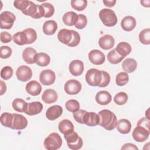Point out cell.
<instances>
[{
	"instance_id": "1",
	"label": "cell",
	"mask_w": 150,
	"mask_h": 150,
	"mask_svg": "<svg viewBox=\"0 0 150 150\" xmlns=\"http://www.w3.org/2000/svg\"><path fill=\"white\" fill-rule=\"evenodd\" d=\"M100 118L99 125L108 131H111L116 127L117 118L115 114L111 111L104 109L98 114Z\"/></svg>"
},
{
	"instance_id": "2",
	"label": "cell",
	"mask_w": 150,
	"mask_h": 150,
	"mask_svg": "<svg viewBox=\"0 0 150 150\" xmlns=\"http://www.w3.org/2000/svg\"><path fill=\"white\" fill-rule=\"evenodd\" d=\"M99 17L103 23L108 27L115 26L118 22L115 12L110 9L104 8L99 12Z\"/></svg>"
},
{
	"instance_id": "3",
	"label": "cell",
	"mask_w": 150,
	"mask_h": 150,
	"mask_svg": "<svg viewBox=\"0 0 150 150\" xmlns=\"http://www.w3.org/2000/svg\"><path fill=\"white\" fill-rule=\"evenodd\" d=\"M43 145L47 150H56L61 147L62 139L59 134L52 132L45 139Z\"/></svg>"
},
{
	"instance_id": "4",
	"label": "cell",
	"mask_w": 150,
	"mask_h": 150,
	"mask_svg": "<svg viewBox=\"0 0 150 150\" xmlns=\"http://www.w3.org/2000/svg\"><path fill=\"white\" fill-rule=\"evenodd\" d=\"M64 137L70 149L78 150L83 146V139L76 132L73 131L69 134H64Z\"/></svg>"
},
{
	"instance_id": "5",
	"label": "cell",
	"mask_w": 150,
	"mask_h": 150,
	"mask_svg": "<svg viewBox=\"0 0 150 150\" xmlns=\"http://www.w3.org/2000/svg\"><path fill=\"white\" fill-rule=\"evenodd\" d=\"M85 79L88 85L91 86H98L102 79L101 70L97 69H89L85 76Z\"/></svg>"
},
{
	"instance_id": "6",
	"label": "cell",
	"mask_w": 150,
	"mask_h": 150,
	"mask_svg": "<svg viewBox=\"0 0 150 150\" xmlns=\"http://www.w3.org/2000/svg\"><path fill=\"white\" fill-rule=\"evenodd\" d=\"M22 13L26 16H30L35 19H39L44 17L45 15V11L42 5H36L30 1L29 6Z\"/></svg>"
},
{
	"instance_id": "7",
	"label": "cell",
	"mask_w": 150,
	"mask_h": 150,
	"mask_svg": "<svg viewBox=\"0 0 150 150\" xmlns=\"http://www.w3.org/2000/svg\"><path fill=\"white\" fill-rule=\"evenodd\" d=\"M15 15L9 11H4L0 15V26L1 29H10L15 21Z\"/></svg>"
},
{
	"instance_id": "8",
	"label": "cell",
	"mask_w": 150,
	"mask_h": 150,
	"mask_svg": "<svg viewBox=\"0 0 150 150\" xmlns=\"http://www.w3.org/2000/svg\"><path fill=\"white\" fill-rule=\"evenodd\" d=\"M149 134V129H148L141 125H137L133 130L132 135L135 141L142 142L148 138Z\"/></svg>"
},
{
	"instance_id": "9",
	"label": "cell",
	"mask_w": 150,
	"mask_h": 150,
	"mask_svg": "<svg viewBox=\"0 0 150 150\" xmlns=\"http://www.w3.org/2000/svg\"><path fill=\"white\" fill-rule=\"evenodd\" d=\"M56 80L55 73L50 69L42 70L39 74V81L44 86L53 84Z\"/></svg>"
},
{
	"instance_id": "10",
	"label": "cell",
	"mask_w": 150,
	"mask_h": 150,
	"mask_svg": "<svg viewBox=\"0 0 150 150\" xmlns=\"http://www.w3.org/2000/svg\"><path fill=\"white\" fill-rule=\"evenodd\" d=\"M64 89L67 94L75 95L78 94L81 91V84L77 80H69L64 84Z\"/></svg>"
},
{
	"instance_id": "11",
	"label": "cell",
	"mask_w": 150,
	"mask_h": 150,
	"mask_svg": "<svg viewBox=\"0 0 150 150\" xmlns=\"http://www.w3.org/2000/svg\"><path fill=\"white\" fill-rule=\"evenodd\" d=\"M16 76L19 81L25 82L32 78V71L28 66L22 65L17 69L16 71Z\"/></svg>"
},
{
	"instance_id": "12",
	"label": "cell",
	"mask_w": 150,
	"mask_h": 150,
	"mask_svg": "<svg viewBox=\"0 0 150 150\" xmlns=\"http://www.w3.org/2000/svg\"><path fill=\"white\" fill-rule=\"evenodd\" d=\"M88 56L90 62L95 65H101L105 62V60L104 54L97 49L91 50Z\"/></svg>"
},
{
	"instance_id": "13",
	"label": "cell",
	"mask_w": 150,
	"mask_h": 150,
	"mask_svg": "<svg viewBox=\"0 0 150 150\" xmlns=\"http://www.w3.org/2000/svg\"><path fill=\"white\" fill-rule=\"evenodd\" d=\"M13 118L12 125L11 127L12 129H23L28 125L27 119L22 115L17 113L13 114Z\"/></svg>"
},
{
	"instance_id": "14",
	"label": "cell",
	"mask_w": 150,
	"mask_h": 150,
	"mask_svg": "<svg viewBox=\"0 0 150 150\" xmlns=\"http://www.w3.org/2000/svg\"><path fill=\"white\" fill-rule=\"evenodd\" d=\"M84 69V63L80 60H74L71 61L69 66L70 73L74 76H79L82 74Z\"/></svg>"
},
{
	"instance_id": "15",
	"label": "cell",
	"mask_w": 150,
	"mask_h": 150,
	"mask_svg": "<svg viewBox=\"0 0 150 150\" xmlns=\"http://www.w3.org/2000/svg\"><path fill=\"white\" fill-rule=\"evenodd\" d=\"M62 113V107L59 105H54L48 108L46 112V117L49 120L54 121L60 117Z\"/></svg>"
},
{
	"instance_id": "16",
	"label": "cell",
	"mask_w": 150,
	"mask_h": 150,
	"mask_svg": "<svg viewBox=\"0 0 150 150\" xmlns=\"http://www.w3.org/2000/svg\"><path fill=\"white\" fill-rule=\"evenodd\" d=\"M100 118L94 112H86L83 118V124L89 127H94L99 124Z\"/></svg>"
},
{
	"instance_id": "17",
	"label": "cell",
	"mask_w": 150,
	"mask_h": 150,
	"mask_svg": "<svg viewBox=\"0 0 150 150\" xmlns=\"http://www.w3.org/2000/svg\"><path fill=\"white\" fill-rule=\"evenodd\" d=\"M115 43L114 38L110 35H105L98 40L100 47L104 50H109L111 49Z\"/></svg>"
},
{
	"instance_id": "18",
	"label": "cell",
	"mask_w": 150,
	"mask_h": 150,
	"mask_svg": "<svg viewBox=\"0 0 150 150\" xmlns=\"http://www.w3.org/2000/svg\"><path fill=\"white\" fill-rule=\"evenodd\" d=\"M95 99L98 104L105 105L110 103L112 100V97L110 93L107 91L102 90L97 93Z\"/></svg>"
},
{
	"instance_id": "19",
	"label": "cell",
	"mask_w": 150,
	"mask_h": 150,
	"mask_svg": "<svg viewBox=\"0 0 150 150\" xmlns=\"http://www.w3.org/2000/svg\"><path fill=\"white\" fill-rule=\"evenodd\" d=\"M25 88L26 92L33 96H38L42 91L41 85L36 80H32L27 83Z\"/></svg>"
},
{
	"instance_id": "20",
	"label": "cell",
	"mask_w": 150,
	"mask_h": 150,
	"mask_svg": "<svg viewBox=\"0 0 150 150\" xmlns=\"http://www.w3.org/2000/svg\"><path fill=\"white\" fill-rule=\"evenodd\" d=\"M58 98L57 92L52 88H49L44 91L42 96V100L46 104L55 103Z\"/></svg>"
},
{
	"instance_id": "21",
	"label": "cell",
	"mask_w": 150,
	"mask_h": 150,
	"mask_svg": "<svg viewBox=\"0 0 150 150\" xmlns=\"http://www.w3.org/2000/svg\"><path fill=\"white\" fill-rule=\"evenodd\" d=\"M136 19L132 16H125L121 22V26L123 30L127 32L132 30L136 26Z\"/></svg>"
},
{
	"instance_id": "22",
	"label": "cell",
	"mask_w": 150,
	"mask_h": 150,
	"mask_svg": "<svg viewBox=\"0 0 150 150\" xmlns=\"http://www.w3.org/2000/svg\"><path fill=\"white\" fill-rule=\"evenodd\" d=\"M36 54L37 52L35 49L28 47L23 50L22 52V58L27 64H33L35 63V59Z\"/></svg>"
},
{
	"instance_id": "23",
	"label": "cell",
	"mask_w": 150,
	"mask_h": 150,
	"mask_svg": "<svg viewBox=\"0 0 150 150\" xmlns=\"http://www.w3.org/2000/svg\"><path fill=\"white\" fill-rule=\"evenodd\" d=\"M42 110L43 105L40 102L33 101L28 103L25 114L28 115H35L41 112Z\"/></svg>"
},
{
	"instance_id": "24",
	"label": "cell",
	"mask_w": 150,
	"mask_h": 150,
	"mask_svg": "<svg viewBox=\"0 0 150 150\" xmlns=\"http://www.w3.org/2000/svg\"><path fill=\"white\" fill-rule=\"evenodd\" d=\"M116 128L117 131L121 134H127L131 131V124L127 119H120L118 121H117Z\"/></svg>"
},
{
	"instance_id": "25",
	"label": "cell",
	"mask_w": 150,
	"mask_h": 150,
	"mask_svg": "<svg viewBox=\"0 0 150 150\" xmlns=\"http://www.w3.org/2000/svg\"><path fill=\"white\" fill-rule=\"evenodd\" d=\"M58 128L63 134H67L74 131V125L70 120L64 119L59 123Z\"/></svg>"
},
{
	"instance_id": "26",
	"label": "cell",
	"mask_w": 150,
	"mask_h": 150,
	"mask_svg": "<svg viewBox=\"0 0 150 150\" xmlns=\"http://www.w3.org/2000/svg\"><path fill=\"white\" fill-rule=\"evenodd\" d=\"M43 32L46 35H52L54 34L57 29V24L53 20L46 21L43 25Z\"/></svg>"
},
{
	"instance_id": "27",
	"label": "cell",
	"mask_w": 150,
	"mask_h": 150,
	"mask_svg": "<svg viewBox=\"0 0 150 150\" xmlns=\"http://www.w3.org/2000/svg\"><path fill=\"white\" fill-rule=\"evenodd\" d=\"M57 38L61 43L67 45L72 39V32L71 30L67 29H62L59 30L57 34Z\"/></svg>"
},
{
	"instance_id": "28",
	"label": "cell",
	"mask_w": 150,
	"mask_h": 150,
	"mask_svg": "<svg viewBox=\"0 0 150 150\" xmlns=\"http://www.w3.org/2000/svg\"><path fill=\"white\" fill-rule=\"evenodd\" d=\"M115 50L119 55L125 57L131 53L132 48L128 43L121 42L117 45Z\"/></svg>"
},
{
	"instance_id": "29",
	"label": "cell",
	"mask_w": 150,
	"mask_h": 150,
	"mask_svg": "<svg viewBox=\"0 0 150 150\" xmlns=\"http://www.w3.org/2000/svg\"><path fill=\"white\" fill-rule=\"evenodd\" d=\"M137 67V63L132 58H127L122 62V68L126 73H131L136 70Z\"/></svg>"
},
{
	"instance_id": "30",
	"label": "cell",
	"mask_w": 150,
	"mask_h": 150,
	"mask_svg": "<svg viewBox=\"0 0 150 150\" xmlns=\"http://www.w3.org/2000/svg\"><path fill=\"white\" fill-rule=\"evenodd\" d=\"M35 62L38 66L41 67H45L50 63V57L46 53H38L35 56Z\"/></svg>"
},
{
	"instance_id": "31",
	"label": "cell",
	"mask_w": 150,
	"mask_h": 150,
	"mask_svg": "<svg viewBox=\"0 0 150 150\" xmlns=\"http://www.w3.org/2000/svg\"><path fill=\"white\" fill-rule=\"evenodd\" d=\"M64 23L67 26L74 25L78 19V15L73 11H69L65 13L62 17Z\"/></svg>"
},
{
	"instance_id": "32",
	"label": "cell",
	"mask_w": 150,
	"mask_h": 150,
	"mask_svg": "<svg viewBox=\"0 0 150 150\" xmlns=\"http://www.w3.org/2000/svg\"><path fill=\"white\" fill-rule=\"evenodd\" d=\"M12 107L14 110L19 112H25L28 104L22 98H15L12 101Z\"/></svg>"
},
{
	"instance_id": "33",
	"label": "cell",
	"mask_w": 150,
	"mask_h": 150,
	"mask_svg": "<svg viewBox=\"0 0 150 150\" xmlns=\"http://www.w3.org/2000/svg\"><path fill=\"white\" fill-rule=\"evenodd\" d=\"M13 40L16 45L19 46L28 44L27 37L23 30L15 33L13 36Z\"/></svg>"
},
{
	"instance_id": "34",
	"label": "cell",
	"mask_w": 150,
	"mask_h": 150,
	"mask_svg": "<svg viewBox=\"0 0 150 150\" xmlns=\"http://www.w3.org/2000/svg\"><path fill=\"white\" fill-rule=\"evenodd\" d=\"M124 59V57L119 55L115 51V49L110 51L107 54V60L110 63L112 64H117L120 63Z\"/></svg>"
},
{
	"instance_id": "35",
	"label": "cell",
	"mask_w": 150,
	"mask_h": 150,
	"mask_svg": "<svg viewBox=\"0 0 150 150\" xmlns=\"http://www.w3.org/2000/svg\"><path fill=\"white\" fill-rule=\"evenodd\" d=\"M13 118V114H11L9 112H4L1 115V123L3 126L5 127L11 128L12 125Z\"/></svg>"
},
{
	"instance_id": "36",
	"label": "cell",
	"mask_w": 150,
	"mask_h": 150,
	"mask_svg": "<svg viewBox=\"0 0 150 150\" xmlns=\"http://www.w3.org/2000/svg\"><path fill=\"white\" fill-rule=\"evenodd\" d=\"M129 81V76L127 73L121 71L118 73L115 77V83L119 86L125 85Z\"/></svg>"
},
{
	"instance_id": "37",
	"label": "cell",
	"mask_w": 150,
	"mask_h": 150,
	"mask_svg": "<svg viewBox=\"0 0 150 150\" xmlns=\"http://www.w3.org/2000/svg\"><path fill=\"white\" fill-rule=\"evenodd\" d=\"M139 40L144 45H148L150 44V29L149 28L144 29L140 32Z\"/></svg>"
},
{
	"instance_id": "38",
	"label": "cell",
	"mask_w": 150,
	"mask_h": 150,
	"mask_svg": "<svg viewBox=\"0 0 150 150\" xmlns=\"http://www.w3.org/2000/svg\"><path fill=\"white\" fill-rule=\"evenodd\" d=\"M71 7L77 11H82L86 9L87 6V1L86 0H71L70 1Z\"/></svg>"
},
{
	"instance_id": "39",
	"label": "cell",
	"mask_w": 150,
	"mask_h": 150,
	"mask_svg": "<svg viewBox=\"0 0 150 150\" xmlns=\"http://www.w3.org/2000/svg\"><path fill=\"white\" fill-rule=\"evenodd\" d=\"M65 107L67 110H68L70 112H74L77 111H78L80 108V103L78 101L74 100V99H71L68 100L66 104H65Z\"/></svg>"
},
{
	"instance_id": "40",
	"label": "cell",
	"mask_w": 150,
	"mask_h": 150,
	"mask_svg": "<svg viewBox=\"0 0 150 150\" xmlns=\"http://www.w3.org/2000/svg\"><path fill=\"white\" fill-rule=\"evenodd\" d=\"M128 101V95L125 92H120L114 97V103L119 105H124Z\"/></svg>"
},
{
	"instance_id": "41",
	"label": "cell",
	"mask_w": 150,
	"mask_h": 150,
	"mask_svg": "<svg viewBox=\"0 0 150 150\" xmlns=\"http://www.w3.org/2000/svg\"><path fill=\"white\" fill-rule=\"evenodd\" d=\"M23 32L26 33L28 44H31L35 42L37 39V33L35 29L32 28H28L23 30Z\"/></svg>"
},
{
	"instance_id": "42",
	"label": "cell",
	"mask_w": 150,
	"mask_h": 150,
	"mask_svg": "<svg viewBox=\"0 0 150 150\" xmlns=\"http://www.w3.org/2000/svg\"><path fill=\"white\" fill-rule=\"evenodd\" d=\"M42 6L43 8L45 11L44 18H50L54 13V8L53 5L49 2H45L42 4Z\"/></svg>"
},
{
	"instance_id": "43",
	"label": "cell",
	"mask_w": 150,
	"mask_h": 150,
	"mask_svg": "<svg viewBox=\"0 0 150 150\" xmlns=\"http://www.w3.org/2000/svg\"><path fill=\"white\" fill-rule=\"evenodd\" d=\"M13 69L10 66H5L1 70V77L4 80H9L13 75Z\"/></svg>"
},
{
	"instance_id": "44",
	"label": "cell",
	"mask_w": 150,
	"mask_h": 150,
	"mask_svg": "<svg viewBox=\"0 0 150 150\" xmlns=\"http://www.w3.org/2000/svg\"><path fill=\"white\" fill-rule=\"evenodd\" d=\"M30 1L27 0H16L13 2L14 6L22 12L25 11L29 6Z\"/></svg>"
},
{
	"instance_id": "45",
	"label": "cell",
	"mask_w": 150,
	"mask_h": 150,
	"mask_svg": "<svg viewBox=\"0 0 150 150\" xmlns=\"http://www.w3.org/2000/svg\"><path fill=\"white\" fill-rule=\"evenodd\" d=\"M87 24V19L86 15L83 14L78 15V19L76 23L74 25L75 27L79 29H84Z\"/></svg>"
},
{
	"instance_id": "46",
	"label": "cell",
	"mask_w": 150,
	"mask_h": 150,
	"mask_svg": "<svg viewBox=\"0 0 150 150\" xmlns=\"http://www.w3.org/2000/svg\"><path fill=\"white\" fill-rule=\"evenodd\" d=\"M72 32V39L69 43L67 45L69 47H76L77 46L80 41V36L79 33L75 30H71Z\"/></svg>"
},
{
	"instance_id": "47",
	"label": "cell",
	"mask_w": 150,
	"mask_h": 150,
	"mask_svg": "<svg viewBox=\"0 0 150 150\" xmlns=\"http://www.w3.org/2000/svg\"><path fill=\"white\" fill-rule=\"evenodd\" d=\"M12 53V49L8 46H2L0 49V57L2 59L9 58Z\"/></svg>"
},
{
	"instance_id": "48",
	"label": "cell",
	"mask_w": 150,
	"mask_h": 150,
	"mask_svg": "<svg viewBox=\"0 0 150 150\" xmlns=\"http://www.w3.org/2000/svg\"><path fill=\"white\" fill-rule=\"evenodd\" d=\"M101 74H102V79L101 83L98 86L99 87H105L107 86L110 82V74L105 71L101 70Z\"/></svg>"
},
{
	"instance_id": "49",
	"label": "cell",
	"mask_w": 150,
	"mask_h": 150,
	"mask_svg": "<svg viewBox=\"0 0 150 150\" xmlns=\"http://www.w3.org/2000/svg\"><path fill=\"white\" fill-rule=\"evenodd\" d=\"M87 111L84 110H79L78 111L73 112V115L75 121L80 124H83L84 116Z\"/></svg>"
},
{
	"instance_id": "50",
	"label": "cell",
	"mask_w": 150,
	"mask_h": 150,
	"mask_svg": "<svg viewBox=\"0 0 150 150\" xmlns=\"http://www.w3.org/2000/svg\"><path fill=\"white\" fill-rule=\"evenodd\" d=\"M12 35L8 32H1L0 34V39L1 42L4 43H8L12 40Z\"/></svg>"
},
{
	"instance_id": "51",
	"label": "cell",
	"mask_w": 150,
	"mask_h": 150,
	"mask_svg": "<svg viewBox=\"0 0 150 150\" xmlns=\"http://www.w3.org/2000/svg\"><path fill=\"white\" fill-rule=\"evenodd\" d=\"M149 122H150L149 119L147 118L146 117H143L138 121L137 125H141V126L150 130V129H149V127H149Z\"/></svg>"
},
{
	"instance_id": "52",
	"label": "cell",
	"mask_w": 150,
	"mask_h": 150,
	"mask_svg": "<svg viewBox=\"0 0 150 150\" xmlns=\"http://www.w3.org/2000/svg\"><path fill=\"white\" fill-rule=\"evenodd\" d=\"M121 149H137L138 150V148L133 144L131 143H127L123 145L121 147Z\"/></svg>"
},
{
	"instance_id": "53",
	"label": "cell",
	"mask_w": 150,
	"mask_h": 150,
	"mask_svg": "<svg viewBox=\"0 0 150 150\" xmlns=\"http://www.w3.org/2000/svg\"><path fill=\"white\" fill-rule=\"evenodd\" d=\"M116 2L117 1L115 0H111V1L104 0L103 1V3L105 5V6H106L107 7H109V8L114 6L115 5V4H116Z\"/></svg>"
},
{
	"instance_id": "54",
	"label": "cell",
	"mask_w": 150,
	"mask_h": 150,
	"mask_svg": "<svg viewBox=\"0 0 150 150\" xmlns=\"http://www.w3.org/2000/svg\"><path fill=\"white\" fill-rule=\"evenodd\" d=\"M0 83H1V92H0V95L2 96L6 91V86L5 83L4 81H3L2 80H1Z\"/></svg>"
},
{
	"instance_id": "55",
	"label": "cell",
	"mask_w": 150,
	"mask_h": 150,
	"mask_svg": "<svg viewBox=\"0 0 150 150\" xmlns=\"http://www.w3.org/2000/svg\"><path fill=\"white\" fill-rule=\"evenodd\" d=\"M140 3L142 4V5L144 7H149V4L150 1L149 0L148 1H141Z\"/></svg>"
}]
</instances>
